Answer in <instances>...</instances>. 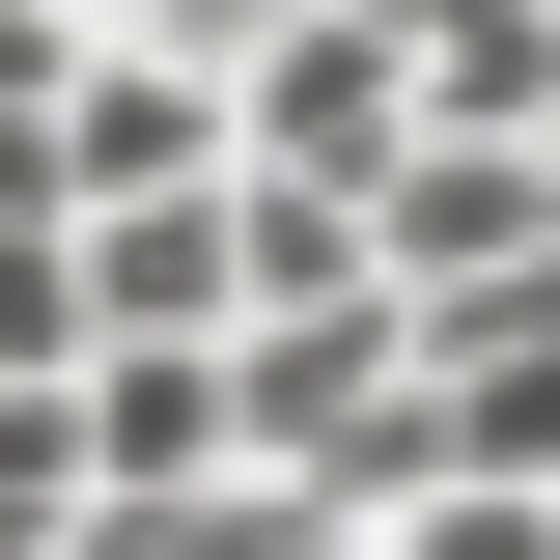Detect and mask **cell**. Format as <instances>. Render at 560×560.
Listing matches in <instances>:
<instances>
[{
  "label": "cell",
  "instance_id": "cell-1",
  "mask_svg": "<svg viewBox=\"0 0 560 560\" xmlns=\"http://www.w3.org/2000/svg\"><path fill=\"white\" fill-rule=\"evenodd\" d=\"M393 140H420L393 28H364V0H280V28H253V84H224V168H308V197H364Z\"/></svg>",
  "mask_w": 560,
  "mask_h": 560
},
{
  "label": "cell",
  "instance_id": "cell-5",
  "mask_svg": "<svg viewBox=\"0 0 560 560\" xmlns=\"http://www.w3.org/2000/svg\"><path fill=\"white\" fill-rule=\"evenodd\" d=\"M57 533H84V420H57V393H0V560H57Z\"/></svg>",
  "mask_w": 560,
  "mask_h": 560
},
{
  "label": "cell",
  "instance_id": "cell-3",
  "mask_svg": "<svg viewBox=\"0 0 560 560\" xmlns=\"http://www.w3.org/2000/svg\"><path fill=\"white\" fill-rule=\"evenodd\" d=\"M84 337H253V168H168V197H84Z\"/></svg>",
  "mask_w": 560,
  "mask_h": 560
},
{
  "label": "cell",
  "instance_id": "cell-4",
  "mask_svg": "<svg viewBox=\"0 0 560 560\" xmlns=\"http://www.w3.org/2000/svg\"><path fill=\"white\" fill-rule=\"evenodd\" d=\"M57 364H84V253H57V224H0V393H57Z\"/></svg>",
  "mask_w": 560,
  "mask_h": 560
},
{
  "label": "cell",
  "instance_id": "cell-2",
  "mask_svg": "<svg viewBox=\"0 0 560 560\" xmlns=\"http://www.w3.org/2000/svg\"><path fill=\"white\" fill-rule=\"evenodd\" d=\"M533 253H560L533 140H393V168H364V280H393V308H477V280H533Z\"/></svg>",
  "mask_w": 560,
  "mask_h": 560
},
{
  "label": "cell",
  "instance_id": "cell-6",
  "mask_svg": "<svg viewBox=\"0 0 560 560\" xmlns=\"http://www.w3.org/2000/svg\"><path fill=\"white\" fill-rule=\"evenodd\" d=\"M533 168H560V113H533Z\"/></svg>",
  "mask_w": 560,
  "mask_h": 560
}]
</instances>
